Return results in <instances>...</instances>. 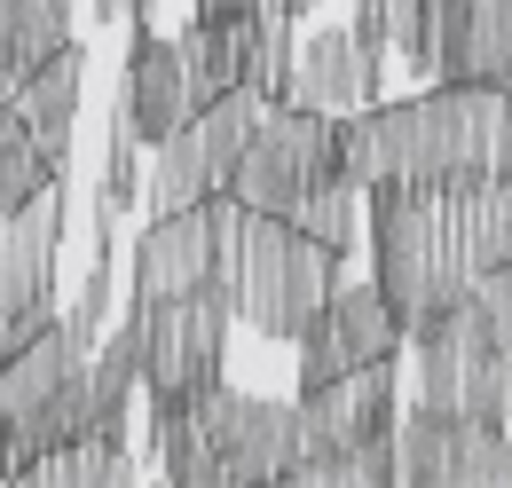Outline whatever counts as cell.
Returning a JSON list of instances; mask_svg holds the SVG:
<instances>
[{"label":"cell","instance_id":"cell-1","mask_svg":"<svg viewBox=\"0 0 512 488\" xmlns=\"http://www.w3.org/2000/svg\"><path fill=\"white\" fill-rule=\"evenodd\" d=\"M150 457L166 481H292L300 473V394L268 402L237 386H205V394H150Z\"/></svg>","mask_w":512,"mask_h":488},{"label":"cell","instance_id":"cell-2","mask_svg":"<svg viewBox=\"0 0 512 488\" xmlns=\"http://www.w3.org/2000/svg\"><path fill=\"white\" fill-rule=\"evenodd\" d=\"M363 197H371V260H379V284L402 307L410 339H426L457 307H473L481 276L465 268V244H457V189L426 182V174H386Z\"/></svg>","mask_w":512,"mask_h":488},{"label":"cell","instance_id":"cell-3","mask_svg":"<svg viewBox=\"0 0 512 488\" xmlns=\"http://www.w3.org/2000/svg\"><path fill=\"white\" fill-rule=\"evenodd\" d=\"M347 276V260L316 244L308 229H292L284 213H253V244H245V276H237V315L260 339L300 347L308 323L331 307V284Z\"/></svg>","mask_w":512,"mask_h":488},{"label":"cell","instance_id":"cell-4","mask_svg":"<svg viewBox=\"0 0 512 488\" xmlns=\"http://www.w3.org/2000/svg\"><path fill=\"white\" fill-rule=\"evenodd\" d=\"M410 347H418V402L426 410L512 426V339H497L481 292H473V307H457L449 323H434Z\"/></svg>","mask_w":512,"mask_h":488},{"label":"cell","instance_id":"cell-5","mask_svg":"<svg viewBox=\"0 0 512 488\" xmlns=\"http://www.w3.org/2000/svg\"><path fill=\"white\" fill-rule=\"evenodd\" d=\"M402 426V402H394V355L386 363H363L355 378H331V386H308L300 394V473L292 481H347L355 449H371Z\"/></svg>","mask_w":512,"mask_h":488},{"label":"cell","instance_id":"cell-6","mask_svg":"<svg viewBox=\"0 0 512 488\" xmlns=\"http://www.w3.org/2000/svg\"><path fill=\"white\" fill-rule=\"evenodd\" d=\"M331 174H339V119L316 111V103H268L253 150L237 158V174L221 189H237L253 213H292Z\"/></svg>","mask_w":512,"mask_h":488},{"label":"cell","instance_id":"cell-7","mask_svg":"<svg viewBox=\"0 0 512 488\" xmlns=\"http://www.w3.org/2000/svg\"><path fill=\"white\" fill-rule=\"evenodd\" d=\"M134 307H142V394H205L221 378L237 300L221 284H197L182 300H134Z\"/></svg>","mask_w":512,"mask_h":488},{"label":"cell","instance_id":"cell-8","mask_svg":"<svg viewBox=\"0 0 512 488\" xmlns=\"http://www.w3.org/2000/svg\"><path fill=\"white\" fill-rule=\"evenodd\" d=\"M56 252H64V182L0 221V347L56 323Z\"/></svg>","mask_w":512,"mask_h":488},{"label":"cell","instance_id":"cell-9","mask_svg":"<svg viewBox=\"0 0 512 488\" xmlns=\"http://www.w3.org/2000/svg\"><path fill=\"white\" fill-rule=\"evenodd\" d=\"M410 347V323H402V307L386 300V284H331V307H323L316 323H308V339H300V394L308 386H331V378H355L363 363H386V355H402Z\"/></svg>","mask_w":512,"mask_h":488},{"label":"cell","instance_id":"cell-10","mask_svg":"<svg viewBox=\"0 0 512 488\" xmlns=\"http://www.w3.org/2000/svg\"><path fill=\"white\" fill-rule=\"evenodd\" d=\"M402 449V481L426 488H473V481H512V426H481V418H449L410 402V418L394 426Z\"/></svg>","mask_w":512,"mask_h":488},{"label":"cell","instance_id":"cell-11","mask_svg":"<svg viewBox=\"0 0 512 488\" xmlns=\"http://www.w3.org/2000/svg\"><path fill=\"white\" fill-rule=\"evenodd\" d=\"M119 111L127 126L158 150L174 126H190V71H182V40H166L158 24L134 16V40H127V79H119Z\"/></svg>","mask_w":512,"mask_h":488},{"label":"cell","instance_id":"cell-12","mask_svg":"<svg viewBox=\"0 0 512 488\" xmlns=\"http://www.w3.org/2000/svg\"><path fill=\"white\" fill-rule=\"evenodd\" d=\"M379 71H386V40H363L355 24H331L316 40H300V95L331 119H355L379 103Z\"/></svg>","mask_w":512,"mask_h":488},{"label":"cell","instance_id":"cell-13","mask_svg":"<svg viewBox=\"0 0 512 488\" xmlns=\"http://www.w3.org/2000/svg\"><path fill=\"white\" fill-rule=\"evenodd\" d=\"M197 284H213V213H150L134 237V300H182Z\"/></svg>","mask_w":512,"mask_h":488},{"label":"cell","instance_id":"cell-14","mask_svg":"<svg viewBox=\"0 0 512 488\" xmlns=\"http://www.w3.org/2000/svg\"><path fill=\"white\" fill-rule=\"evenodd\" d=\"M253 24L260 16H190L182 32V71H190V111L221 103L229 87H245V63H253Z\"/></svg>","mask_w":512,"mask_h":488},{"label":"cell","instance_id":"cell-15","mask_svg":"<svg viewBox=\"0 0 512 488\" xmlns=\"http://www.w3.org/2000/svg\"><path fill=\"white\" fill-rule=\"evenodd\" d=\"M434 71L457 79V87H497V95H512V0H473L465 32L442 48Z\"/></svg>","mask_w":512,"mask_h":488},{"label":"cell","instance_id":"cell-16","mask_svg":"<svg viewBox=\"0 0 512 488\" xmlns=\"http://www.w3.org/2000/svg\"><path fill=\"white\" fill-rule=\"evenodd\" d=\"M79 79H87V56H79V40H71L64 56H48L16 95H24V119H32V142L64 166L71 158V126H79Z\"/></svg>","mask_w":512,"mask_h":488},{"label":"cell","instance_id":"cell-17","mask_svg":"<svg viewBox=\"0 0 512 488\" xmlns=\"http://www.w3.org/2000/svg\"><path fill=\"white\" fill-rule=\"evenodd\" d=\"M221 189V174H213V158H205V134L190 126H174L158 150H150V182H142V205L150 213H190V205H205Z\"/></svg>","mask_w":512,"mask_h":488},{"label":"cell","instance_id":"cell-18","mask_svg":"<svg viewBox=\"0 0 512 488\" xmlns=\"http://www.w3.org/2000/svg\"><path fill=\"white\" fill-rule=\"evenodd\" d=\"M457 244H465L473 276L512 260V174H489L481 189H457Z\"/></svg>","mask_w":512,"mask_h":488},{"label":"cell","instance_id":"cell-19","mask_svg":"<svg viewBox=\"0 0 512 488\" xmlns=\"http://www.w3.org/2000/svg\"><path fill=\"white\" fill-rule=\"evenodd\" d=\"M71 8L79 0H8V63H16V87L48 56L71 48Z\"/></svg>","mask_w":512,"mask_h":488},{"label":"cell","instance_id":"cell-20","mask_svg":"<svg viewBox=\"0 0 512 488\" xmlns=\"http://www.w3.org/2000/svg\"><path fill=\"white\" fill-rule=\"evenodd\" d=\"M32 481L48 488H87V481H134V449L127 433H87V441H64L32 465Z\"/></svg>","mask_w":512,"mask_h":488},{"label":"cell","instance_id":"cell-21","mask_svg":"<svg viewBox=\"0 0 512 488\" xmlns=\"http://www.w3.org/2000/svg\"><path fill=\"white\" fill-rule=\"evenodd\" d=\"M284 221H292V229H308L316 244H331V252L347 260L355 229H371V197L347 182V174H331V182H323V189H308V197H300V205H292Z\"/></svg>","mask_w":512,"mask_h":488},{"label":"cell","instance_id":"cell-22","mask_svg":"<svg viewBox=\"0 0 512 488\" xmlns=\"http://www.w3.org/2000/svg\"><path fill=\"white\" fill-rule=\"evenodd\" d=\"M260 119H268V103H260L253 87H229L221 103H205V111H197V134H205V158H213V174H221V182H229V174H237V158L253 150Z\"/></svg>","mask_w":512,"mask_h":488},{"label":"cell","instance_id":"cell-23","mask_svg":"<svg viewBox=\"0 0 512 488\" xmlns=\"http://www.w3.org/2000/svg\"><path fill=\"white\" fill-rule=\"evenodd\" d=\"M245 87H253L260 103H292V95H300V40H292V16L260 8V24H253V63H245Z\"/></svg>","mask_w":512,"mask_h":488},{"label":"cell","instance_id":"cell-24","mask_svg":"<svg viewBox=\"0 0 512 488\" xmlns=\"http://www.w3.org/2000/svg\"><path fill=\"white\" fill-rule=\"evenodd\" d=\"M347 24H355L363 40L402 48L410 71H426V0H355V8H347Z\"/></svg>","mask_w":512,"mask_h":488},{"label":"cell","instance_id":"cell-25","mask_svg":"<svg viewBox=\"0 0 512 488\" xmlns=\"http://www.w3.org/2000/svg\"><path fill=\"white\" fill-rule=\"evenodd\" d=\"M142 150H150V142H142L127 126V111H119V119H111V142H103V197H111V205H134V197H142Z\"/></svg>","mask_w":512,"mask_h":488},{"label":"cell","instance_id":"cell-26","mask_svg":"<svg viewBox=\"0 0 512 488\" xmlns=\"http://www.w3.org/2000/svg\"><path fill=\"white\" fill-rule=\"evenodd\" d=\"M465 16H473V0H426V71H434L442 48L465 32Z\"/></svg>","mask_w":512,"mask_h":488},{"label":"cell","instance_id":"cell-27","mask_svg":"<svg viewBox=\"0 0 512 488\" xmlns=\"http://www.w3.org/2000/svg\"><path fill=\"white\" fill-rule=\"evenodd\" d=\"M481 307H489L497 339H512V260L505 268H481Z\"/></svg>","mask_w":512,"mask_h":488},{"label":"cell","instance_id":"cell-28","mask_svg":"<svg viewBox=\"0 0 512 488\" xmlns=\"http://www.w3.org/2000/svg\"><path fill=\"white\" fill-rule=\"evenodd\" d=\"M260 8H268V0H197L190 16H213V24H221V16H260Z\"/></svg>","mask_w":512,"mask_h":488},{"label":"cell","instance_id":"cell-29","mask_svg":"<svg viewBox=\"0 0 512 488\" xmlns=\"http://www.w3.org/2000/svg\"><path fill=\"white\" fill-rule=\"evenodd\" d=\"M142 8H150V0H95V16H103V24H134Z\"/></svg>","mask_w":512,"mask_h":488},{"label":"cell","instance_id":"cell-30","mask_svg":"<svg viewBox=\"0 0 512 488\" xmlns=\"http://www.w3.org/2000/svg\"><path fill=\"white\" fill-rule=\"evenodd\" d=\"M268 8H276V16H292V24H300V16H308V8H323V0H268Z\"/></svg>","mask_w":512,"mask_h":488},{"label":"cell","instance_id":"cell-31","mask_svg":"<svg viewBox=\"0 0 512 488\" xmlns=\"http://www.w3.org/2000/svg\"><path fill=\"white\" fill-rule=\"evenodd\" d=\"M505 174H512V103H505Z\"/></svg>","mask_w":512,"mask_h":488}]
</instances>
